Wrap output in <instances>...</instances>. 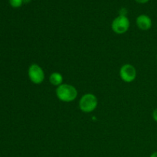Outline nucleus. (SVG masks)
Listing matches in <instances>:
<instances>
[{
  "label": "nucleus",
  "mask_w": 157,
  "mask_h": 157,
  "mask_svg": "<svg viewBox=\"0 0 157 157\" xmlns=\"http://www.w3.org/2000/svg\"><path fill=\"white\" fill-rule=\"evenodd\" d=\"M156 58H157V56H156Z\"/></svg>",
  "instance_id": "14"
},
{
  "label": "nucleus",
  "mask_w": 157,
  "mask_h": 157,
  "mask_svg": "<svg viewBox=\"0 0 157 157\" xmlns=\"http://www.w3.org/2000/svg\"><path fill=\"white\" fill-rule=\"evenodd\" d=\"M49 81L53 86L58 87L63 82V76L59 72H53L49 77Z\"/></svg>",
  "instance_id": "7"
},
{
  "label": "nucleus",
  "mask_w": 157,
  "mask_h": 157,
  "mask_svg": "<svg viewBox=\"0 0 157 157\" xmlns=\"http://www.w3.org/2000/svg\"><path fill=\"white\" fill-rule=\"evenodd\" d=\"M130 22L127 16L118 15L113 20L111 24L112 30L113 32L118 35L124 34L130 29Z\"/></svg>",
  "instance_id": "3"
},
{
  "label": "nucleus",
  "mask_w": 157,
  "mask_h": 157,
  "mask_svg": "<svg viewBox=\"0 0 157 157\" xmlns=\"http://www.w3.org/2000/svg\"><path fill=\"white\" fill-rule=\"evenodd\" d=\"M9 4L12 8H19L22 6L23 0H9Z\"/></svg>",
  "instance_id": "8"
},
{
  "label": "nucleus",
  "mask_w": 157,
  "mask_h": 157,
  "mask_svg": "<svg viewBox=\"0 0 157 157\" xmlns=\"http://www.w3.org/2000/svg\"><path fill=\"white\" fill-rule=\"evenodd\" d=\"M119 74L123 81L126 83H131L136 79V70L132 64H126L121 67Z\"/></svg>",
  "instance_id": "5"
},
{
  "label": "nucleus",
  "mask_w": 157,
  "mask_h": 157,
  "mask_svg": "<svg viewBox=\"0 0 157 157\" xmlns=\"http://www.w3.org/2000/svg\"><path fill=\"white\" fill-rule=\"evenodd\" d=\"M56 95L57 98L62 102H71L78 97V90L73 85L62 84L57 87Z\"/></svg>",
  "instance_id": "1"
},
{
  "label": "nucleus",
  "mask_w": 157,
  "mask_h": 157,
  "mask_svg": "<svg viewBox=\"0 0 157 157\" xmlns=\"http://www.w3.org/2000/svg\"><path fill=\"white\" fill-rule=\"evenodd\" d=\"M135 1H136V2L140 3V4H145V3L148 2L150 0H135Z\"/></svg>",
  "instance_id": "11"
},
{
  "label": "nucleus",
  "mask_w": 157,
  "mask_h": 157,
  "mask_svg": "<svg viewBox=\"0 0 157 157\" xmlns=\"http://www.w3.org/2000/svg\"><path fill=\"white\" fill-rule=\"evenodd\" d=\"M127 9L126 8H121L119 11V15H122V16H127Z\"/></svg>",
  "instance_id": "9"
},
{
  "label": "nucleus",
  "mask_w": 157,
  "mask_h": 157,
  "mask_svg": "<svg viewBox=\"0 0 157 157\" xmlns=\"http://www.w3.org/2000/svg\"><path fill=\"white\" fill-rule=\"evenodd\" d=\"M136 23L137 27L142 31L150 30L153 25V21L151 18L147 15L143 14L139 15L136 19Z\"/></svg>",
  "instance_id": "6"
},
{
  "label": "nucleus",
  "mask_w": 157,
  "mask_h": 157,
  "mask_svg": "<svg viewBox=\"0 0 157 157\" xmlns=\"http://www.w3.org/2000/svg\"><path fill=\"white\" fill-rule=\"evenodd\" d=\"M150 157H157V151L154 152L153 153H152V154L150 155Z\"/></svg>",
  "instance_id": "12"
},
{
  "label": "nucleus",
  "mask_w": 157,
  "mask_h": 157,
  "mask_svg": "<svg viewBox=\"0 0 157 157\" xmlns=\"http://www.w3.org/2000/svg\"><path fill=\"white\" fill-rule=\"evenodd\" d=\"M31 1H32V0H23V3H24V4H28V3L31 2Z\"/></svg>",
  "instance_id": "13"
},
{
  "label": "nucleus",
  "mask_w": 157,
  "mask_h": 157,
  "mask_svg": "<svg viewBox=\"0 0 157 157\" xmlns=\"http://www.w3.org/2000/svg\"><path fill=\"white\" fill-rule=\"evenodd\" d=\"M29 80L35 84H40L44 81L45 75L41 67L37 64H32L28 70Z\"/></svg>",
  "instance_id": "4"
},
{
  "label": "nucleus",
  "mask_w": 157,
  "mask_h": 157,
  "mask_svg": "<svg viewBox=\"0 0 157 157\" xmlns=\"http://www.w3.org/2000/svg\"><path fill=\"white\" fill-rule=\"evenodd\" d=\"M98 101L93 94H85L79 101L80 110L84 113H91L98 107Z\"/></svg>",
  "instance_id": "2"
},
{
  "label": "nucleus",
  "mask_w": 157,
  "mask_h": 157,
  "mask_svg": "<svg viewBox=\"0 0 157 157\" xmlns=\"http://www.w3.org/2000/svg\"><path fill=\"white\" fill-rule=\"evenodd\" d=\"M152 116H153V120H154V121L157 123V108H156L154 110H153Z\"/></svg>",
  "instance_id": "10"
}]
</instances>
